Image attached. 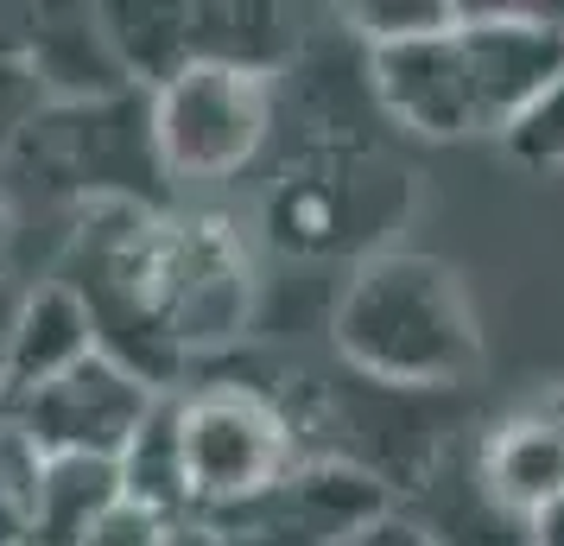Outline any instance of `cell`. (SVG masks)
<instances>
[{"mask_svg":"<svg viewBox=\"0 0 564 546\" xmlns=\"http://www.w3.org/2000/svg\"><path fill=\"white\" fill-rule=\"evenodd\" d=\"M184 527H191V521H165V515H153V508H140V502L121 495V502L89 527L83 546H178Z\"/></svg>","mask_w":564,"mask_h":546,"instance_id":"18","label":"cell"},{"mask_svg":"<svg viewBox=\"0 0 564 546\" xmlns=\"http://www.w3.org/2000/svg\"><path fill=\"white\" fill-rule=\"evenodd\" d=\"M96 350H102V338H96V318L83 306V292L64 287L57 274L52 280H32L26 299H20V324H13V356H7V394H0V407H13L20 394L70 375Z\"/></svg>","mask_w":564,"mask_h":546,"instance_id":"11","label":"cell"},{"mask_svg":"<svg viewBox=\"0 0 564 546\" xmlns=\"http://www.w3.org/2000/svg\"><path fill=\"white\" fill-rule=\"evenodd\" d=\"M387 128L419 140L508 133L564 71V32L539 7H457L444 32L368 52Z\"/></svg>","mask_w":564,"mask_h":546,"instance_id":"1","label":"cell"},{"mask_svg":"<svg viewBox=\"0 0 564 546\" xmlns=\"http://www.w3.org/2000/svg\"><path fill=\"white\" fill-rule=\"evenodd\" d=\"M26 64L52 103H96V96L133 89V77L121 71V57L102 32V7H39Z\"/></svg>","mask_w":564,"mask_h":546,"instance_id":"12","label":"cell"},{"mask_svg":"<svg viewBox=\"0 0 564 546\" xmlns=\"http://www.w3.org/2000/svg\"><path fill=\"white\" fill-rule=\"evenodd\" d=\"M13 210H7V197H0V274H7V260H13Z\"/></svg>","mask_w":564,"mask_h":546,"instance_id":"24","label":"cell"},{"mask_svg":"<svg viewBox=\"0 0 564 546\" xmlns=\"http://www.w3.org/2000/svg\"><path fill=\"white\" fill-rule=\"evenodd\" d=\"M476 464H482V483L520 521L545 515L552 502H564V407L545 400V407L495 419L488 432H476Z\"/></svg>","mask_w":564,"mask_h":546,"instance_id":"10","label":"cell"},{"mask_svg":"<svg viewBox=\"0 0 564 546\" xmlns=\"http://www.w3.org/2000/svg\"><path fill=\"white\" fill-rule=\"evenodd\" d=\"M153 407H159L153 382L133 375L128 363H115L108 350H96L70 375H57L45 388L20 394L13 407H0V419H13V432L39 458H102V464H121V451L133 445V432L147 426Z\"/></svg>","mask_w":564,"mask_h":546,"instance_id":"7","label":"cell"},{"mask_svg":"<svg viewBox=\"0 0 564 546\" xmlns=\"http://www.w3.org/2000/svg\"><path fill=\"white\" fill-rule=\"evenodd\" d=\"M330 343L349 375L406 394H451L482 363V331L463 280L419 248L356 260L349 287L336 292Z\"/></svg>","mask_w":564,"mask_h":546,"instance_id":"2","label":"cell"},{"mask_svg":"<svg viewBox=\"0 0 564 546\" xmlns=\"http://www.w3.org/2000/svg\"><path fill=\"white\" fill-rule=\"evenodd\" d=\"M121 502V470L102 458H39L26 490V546H83Z\"/></svg>","mask_w":564,"mask_h":546,"instance_id":"13","label":"cell"},{"mask_svg":"<svg viewBox=\"0 0 564 546\" xmlns=\"http://www.w3.org/2000/svg\"><path fill=\"white\" fill-rule=\"evenodd\" d=\"M165 165L153 147L147 89L96 96V103H52L13 147L0 172V197L26 191L39 204H64L70 216L102 204H165Z\"/></svg>","mask_w":564,"mask_h":546,"instance_id":"3","label":"cell"},{"mask_svg":"<svg viewBox=\"0 0 564 546\" xmlns=\"http://www.w3.org/2000/svg\"><path fill=\"white\" fill-rule=\"evenodd\" d=\"M343 546H432V540H425V534H419V521H412L406 508L393 502V508H381L375 521H361V527H356Z\"/></svg>","mask_w":564,"mask_h":546,"instance_id":"20","label":"cell"},{"mask_svg":"<svg viewBox=\"0 0 564 546\" xmlns=\"http://www.w3.org/2000/svg\"><path fill=\"white\" fill-rule=\"evenodd\" d=\"M501 147H508L513 165H527V172H552L564 165V71L545 83V96H539L508 133H501Z\"/></svg>","mask_w":564,"mask_h":546,"instance_id":"16","label":"cell"},{"mask_svg":"<svg viewBox=\"0 0 564 546\" xmlns=\"http://www.w3.org/2000/svg\"><path fill=\"white\" fill-rule=\"evenodd\" d=\"M121 495L153 508L165 521H191V490H184V445H178V388L159 394V407L147 414V426L133 432V445L121 451Z\"/></svg>","mask_w":564,"mask_h":546,"instance_id":"14","label":"cell"},{"mask_svg":"<svg viewBox=\"0 0 564 546\" xmlns=\"http://www.w3.org/2000/svg\"><path fill=\"white\" fill-rule=\"evenodd\" d=\"M381 508H393L381 477L343 464V458H311L280 490L254 495L229 515L191 521V527H204L209 546H343Z\"/></svg>","mask_w":564,"mask_h":546,"instance_id":"8","label":"cell"},{"mask_svg":"<svg viewBox=\"0 0 564 546\" xmlns=\"http://www.w3.org/2000/svg\"><path fill=\"white\" fill-rule=\"evenodd\" d=\"M533 546H564V502H552L545 515H533Z\"/></svg>","mask_w":564,"mask_h":546,"instance_id":"23","label":"cell"},{"mask_svg":"<svg viewBox=\"0 0 564 546\" xmlns=\"http://www.w3.org/2000/svg\"><path fill=\"white\" fill-rule=\"evenodd\" d=\"M400 508L419 521V534L432 546H533V521H520L508 502L482 483L476 432L444 445L437 464L400 495Z\"/></svg>","mask_w":564,"mask_h":546,"instance_id":"9","label":"cell"},{"mask_svg":"<svg viewBox=\"0 0 564 546\" xmlns=\"http://www.w3.org/2000/svg\"><path fill=\"white\" fill-rule=\"evenodd\" d=\"M178 445L191 521L229 515L299 470V426L254 382H209L178 394Z\"/></svg>","mask_w":564,"mask_h":546,"instance_id":"6","label":"cell"},{"mask_svg":"<svg viewBox=\"0 0 564 546\" xmlns=\"http://www.w3.org/2000/svg\"><path fill=\"white\" fill-rule=\"evenodd\" d=\"M412 210V172L381 147H292L260 184V242L280 260H368Z\"/></svg>","mask_w":564,"mask_h":546,"instance_id":"4","label":"cell"},{"mask_svg":"<svg viewBox=\"0 0 564 546\" xmlns=\"http://www.w3.org/2000/svg\"><path fill=\"white\" fill-rule=\"evenodd\" d=\"M457 20L451 0H368L349 13V32H356L368 52L381 45H406V39H425V32H444Z\"/></svg>","mask_w":564,"mask_h":546,"instance_id":"15","label":"cell"},{"mask_svg":"<svg viewBox=\"0 0 564 546\" xmlns=\"http://www.w3.org/2000/svg\"><path fill=\"white\" fill-rule=\"evenodd\" d=\"M32 477H39V451L13 432V419H0V495H20L26 502Z\"/></svg>","mask_w":564,"mask_h":546,"instance_id":"19","label":"cell"},{"mask_svg":"<svg viewBox=\"0 0 564 546\" xmlns=\"http://www.w3.org/2000/svg\"><path fill=\"white\" fill-rule=\"evenodd\" d=\"M20 299L26 287L13 274H0V394H7V356H13V324H20Z\"/></svg>","mask_w":564,"mask_h":546,"instance_id":"21","label":"cell"},{"mask_svg":"<svg viewBox=\"0 0 564 546\" xmlns=\"http://www.w3.org/2000/svg\"><path fill=\"white\" fill-rule=\"evenodd\" d=\"M558 407H564V394H558Z\"/></svg>","mask_w":564,"mask_h":546,"instance_id":"25","label":"cell"},{"mask_svg":"<svg viewBox=\"0 0 564 546\" xmlns=\"http://www.w3.org/2000/svg\"><path fill=\"white\" fill-rule=\"evenodd\" d=\"M52 108V96H45V83L32 77L26 57H7L0 64V172H7V159H13V147L26 140V128Z\"/></svg>","mask_w":564,"mask_h":546,"instance_id":"17","label":"cell"},{"mask_svg":"<svg viewBox=\"0 0 564 546\" xmlns=\"http://www.w3.org/2000/svg\"><path fill=\"white\" fill-rule=\"evenodd\" d=\"M153 147L172 184L241 179L280 128V77L248 64H184L178 77L147 89Z\"/></svg>","mask_w":564,"mask_h":546,"instance_id":"5","label":"cell"},{"mask_svg":"<svg viewBox=\"0 0 564 546\" xmlns=\"http://www.w3.org/2000/svg\"><path fill=\"white\" fill-rule=\"evenodd\" d=\"M0 546H26V502L0 495Z\"/></svg>","mask_w":564,"mask_h":546,"instance_id":"22","label":"cell"}]
</instances>
